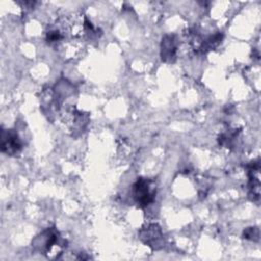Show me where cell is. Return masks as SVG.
<instances>
[{
  "label": "cell",
  "instance_id": "cell-1",
  "mask_svg": "<svg viewBox=\"0 0 261 261\" xmlns=\"http://www.w3.org/2000/svg\"><path fill=\"white\" fill-rule=\"evenodd\" d=\"M65 242L59 231L53 228L44 230L34 242V246L48 258H58L64 248Z\"/></svg>",
  "mask_w": 261,
  "mask_h": 261
},
{
  "label": "cell",
  "instance_id": "cell-3",
  "mask_svg": "<svg viewBox=\"0 0 261 261\" xmlns=\"http://www.w3.org/2000/svg\"><path fill=\"white\" fill-rule=\"evenodd\" d=\"M21 141L14 129H2L1 151L9 156L16 155L21 150Z\"/></svg>",
  "mask_w": 261,
  "mask_h": 261
},
{
  "label": "cell",
  "instance_id": "cell-4",
  "mask_svg": "<svg viewBox=\"0 0 261 261\" xmlns=\"http://www.w3.org/2000/svg\"><path fill=\"white\" fill-rule=\"evenodd\" d=\"M143 241L154 249L162 247L163 238L160 227L157 224H150L146 229L142 231Z\"/></svg>",
  "mask_w": 261,
  "mask_h": 261
},
{
  "label": "cell",
  "instance_id": "cell-5",
  "mask_svg": "<svg viewBox=\"0 0 261 261\" xmlns=\"http://www.w3.org/2000/svg\"><path fill=\"white\" fill-rule=\"evenodd\" d=\"M176 52V40L174 36H165L161 43V57L164 61H172Z\"/></svg>",
  "mask_w": 261,
  "mask_h": 261
},
{
  "label": "cell",
  "instance_id": "cell-6",
  "mask_svg": "<svg viewBox=\"0 0 261 261\" xmlns=\"http://www.w3.org/2000/svg\"><path fill=\"white\" fill-rule=\"evenodd\" d=\"M254 229L255 227H250L248 228L246 231H244V236L246 239H251V240H258L259 238V233H254Z\"/></svg>",
  "mask_w": 261,
  "mask_h": 261
},
{
  "label": "cell",
  "instance_id": "cell-2",
  "mask_svg": "<svg viewBox=\"0 0 261 261\" xmlns=\"http://www.w3.org/2000/svg\"><path fill=\"white\" fill-rule=\"evenodd\" d=\"M132 193L136 203L140 207H146L154 201L156 188L152 180L140 177L133 185Z\"/></svg>",
  "mask_w": 261,
  "mask_h": 261
}]
</instances>
